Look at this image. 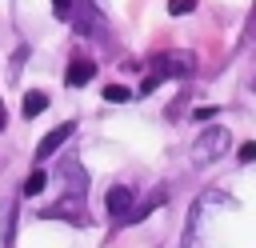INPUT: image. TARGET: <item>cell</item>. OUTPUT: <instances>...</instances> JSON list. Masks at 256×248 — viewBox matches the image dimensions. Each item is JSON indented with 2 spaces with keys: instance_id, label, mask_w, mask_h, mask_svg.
<instances>
[{
  "instance_id": "6da1fadb",
  "label": "cell",
  "mask_w": 256,
  "mask_h": 248,
  "mask_svg": "<svg viewBox=\"0 0 256 248\" xmlns=\"http://www.w3.org/2000/svg\"><path fill=\"white\" fill-rule=\"evenodd\" d=\"M228 144H232V136H228V128H204L196 140H192V160L196 164H212V160H220L224 152H228Z\"/></svg>"
},
{
  "instance_id": "7a4b0ae2",
  "label": "cell",
  "mask_w": 256,
  "mask_h": 248,
  "mask_svg": "<svg viewBox=\"0 0 256 248\" xmlns=\"http://www.w3.org/2000/svg\"><path fill=\"white\" fill-rule=\"evenodd\" d=\"M40 216L44 220H68V224H88V212H84V196H60L56 204H48V208H40Z\"/></svg>"
},
{
  "instance_id": "3957f363",
  "label": "cell",
  "mask_w": 256,
  "mask_h": 248,
  "mask_svg": "<svg viewBox=\"0 0 256 248\" xmlns=\"http://www.w3.org/2000/svg\"><path fill=\"white\" fill-rule=\"evenodd\" d=\"M104 204H108V216L112 220H128V212L136 208V192L128 188V184H116V188H108V196H104Z\"/></svg>"
},
{
  "instance_id": "277c9868",
  "label": "cell",
  "mask_w": 256,
  "mask_h": 248,
  "mask_svg": "<svg viewBox=\"0 0 256 248\" xmlns=\"http://www.w3.org/2000/svg\"><path fill=\"white\" fill-rule=\"evenodd\" d=\"M72 132H76V124H72V120H64L60 128H52V132H48V136L36 144V160H48V156H52V152H56V148H60V144L72 136Z\"/></svg>"
},
{
  "instance_id": "5b68a950",
  "label": "cell",
  "mask_w": 256,
  "mask_h": 248,
  "mask_svg": "<svg viewBox=\"0 0 256 248\" xmlns=\"http://www.w3.org/2000/svg\"><path fill=\"white\" fill-rule=\"evenodd\" d=\"M92 76H96V64H92V60H84V56H76V60H68L64 84H68V88H84Z\"/></svg>"
},
{
  "instance_id": "8992f818",
  "label": "cell",
  "mask_w": 256,
  "mask_h": 248,
  "mask_svg": "<svg viewBox=\"0 0 256 248\" xmlns=\"http://www.w3.org/2000/svg\"><path fill=\"white\" fill-rule=\"evenodd\" d=\"M192 72V56L188 52H180V56H164L160 64H156V76L164 80V76H188Z\"/></svg>"
},
{
  "instance_id": "52a82bcc",
  "label": "cell",
  "mask_w": 256,
  "mask_h": 248,
  "mask_svg": "<svg viewBox=\"0 0 256 248\" xmlns=\"http://www.w3.org/2000/svg\"><path fill=\"white\" fill-rule=\"evenodd\" d=\"M48 108V92H40V88H32V92H24V116L32 120V116H40Z\"/></svg>"
},
{
  "instance_id": "ba28073f",
  "label": "cell",
  "mask_w": 256,
  "mask_h": 248,
  "mask_svg": "<svg viewBox=\"0 0 256 248\" xmlns=\"http://www.w3.org/2000/svg\"><path fill=\"white\" fill-rule=\"evenodd\" d=\"M104 100H108V104H128L132 92H128L124 84H108V88H104Z\"/></svg>"
},
{
  "instance_id": "9c48e42d",
  "label": "cell",
  "mask_w": 256,
  "mask_h": 248,
  "mask_svg": "<svg viewBox=\"0 0 256 248\" xmlns=\"http://www.w3.org/2000/svg\"><path fill=\"white\" fill-rule=\"evenodd\" d=\"M44 184H48V176H44V172L36 168V172H32V176L24 180V196H40V192H44Z\"/></svg>"
},
{
  "instance_id": "30bf717a",
  "label": "cell",
  "mask_w": 256,
  "mask_h": 248,
  "mask_svg": "<svg viewBox=\"0 0 256 248\" xmlns=\"http://www.w3.org/2000/svg\"><path fill=\"white\" fill-rule=\"evenodd\" d=\"M192 8H196V0H168V12L172 16H188Z\"/></svg>"
},
{
  "instance_id": "8fae6325",
  "label": "cell",
  "mask_w": 256,
  "mask_h": 248,
  "mask_svg": "<svg viewBox=\"0 0 256 248\" xmlns=\"http://www.w3.org/2000/svg\"><path fill=\"white\" fill-rule=\"evenodd\" d=\"M52 12H56V16H60V20H64V16H68V12H72V0H52Z\"/></svg>"
},
{
  "instance_id": "7c38bea8",
  "label": "cell",
  "mask_w": 256,
  "mask_h": 248,
  "mask_svg": "<svg viewBox=\"0 0 256 248\" xmlns=\"http://www.w3.org/2000/svg\"><path fill=\"white\" fill-rule=\"evenodd\" d=\"M192 116H196V120H212V116H216V108H212V104H200Z\"/></svg>"
},
{
  "instance_id": "4fadbf2b",
  "label": "cell",
  "mask_w": 256,
  "mask_h": 248,
  "mask_svg": "<svg viewBox=\"0 0 256 248\" xmlns=\"http://www.w3.org/2000/svg\"><path fill=\"white\" fill-rule=\"evenodd\" d=\"M240 160H244V164H248V160H256V144H252V140H248V144H240Z\"/></svg>"
},
{
  "instance_id": "5bb4252c",
  "label": "cell",
  "mask_w": 256,
  "mask_h": 248,
  "mask_svg": "<svg viewBox=\"0 0 256 248\" xmlns=\"http://www.w3.org/2000/svg\"><path fill=\"white\" fill-rule=\"evenodd\" d=\"M4 124H8V112H4V100H0V132H4Z\"/></svg>"
}]
</instances>
